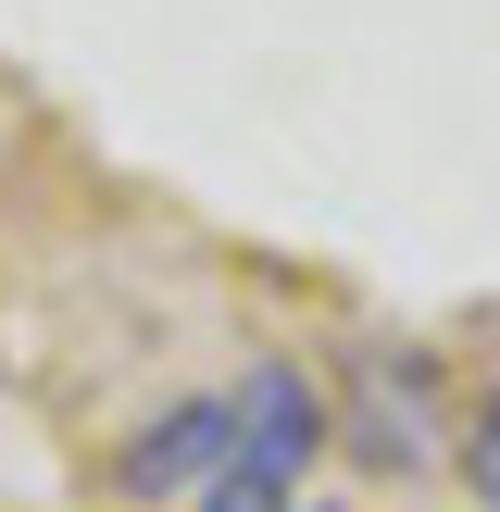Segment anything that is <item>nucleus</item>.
Listing matches in <instances>:
<instances>
[{
	"mask_svg": "<svg viewBox=\"0 0 500 512\" xmlns=\"http://www.w3.org/2000/svg\"><path fill=\"white\" fill-rule=\"evenodd\" d=\"M463 488H475V512H500V388L463 413Z\"/></svg>",
	"mask_w": 500,
	"mask_h": 512,
	"instance_id": "nucleus-3",
	"label": "nucleus"
},
{
	"mask_svg": "<svg viewBox=\"0 0 500 512\" xmlns=\"http://www.w3.org/2000/svg\"><path fill=\"white\" fill-rule=\"evenodd\" d=\"M238 463L275 475V488H300V475L325 463V400H313L300 363H250V388H238Z\"/></svg>",
	"mask_w": 500,
	"mask_h": 512,
	"instance_id": "nucleus-2",
	"label": "nucleus"
},
{
	"mask_svg": "<svg viewBox=\"0 0 500 512\" xmlns=\"http://www.w3.org/2000/svg\"><path fill=\"white\" fill-rule=\"evenodd\" d=\"M225 450H238V400H175L163 425H138V438H125L113 488H125V500H200Z\"/></svg>",
	"mask_w": 500,
	"mask_h": 512,
	"instance_id": "nucleus-1",
	"label": "nucleus"
}]
</instances>
